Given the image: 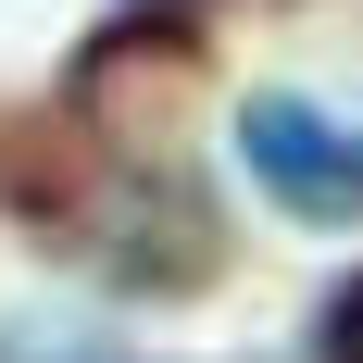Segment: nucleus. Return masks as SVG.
I'll use <instances>...</instances> for the list:
<instances>
[{
    "instance_id": "1",
    "label": "nucleus",
    "mask_w": 363,
    "mask_h": 363,
    "mask_svg": "<svg viewBox=\"0 0 363 363\" xmlns=\"http://www.w3.org/2000/svg\"><path fill=\"white\" fill-rule=\"evenodd\" d=\"M238 163H251V188H263L289 225H351V213H363V125L289 101V88L238 101Z\"/></svg>"
},
{
    "instance_id": "2",
    "label": "nucleus",
    "mask_w": 363,
    "mask_h": 363,
    "mask_svg": "<svg viewBox=\"0 0 363 363\" xmlns=\"http://www.w3.org/2000/svg\"><path fill=\"white\" fill-rule=\"evenodd\" d=\"M326 363H363V276L326 301Z\"/></svg>"
}]
</instances>
